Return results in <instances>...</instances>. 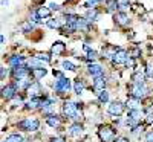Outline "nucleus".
I'll return each mask as SVG.
<instances>
[{
  "mask_svg": "<svg viewBox=\"0 0 153 142\" xmlns=\"http://www.w3.org/2000/svg\"><path fill=\"white\" fill-rule=\"evenodd\" d=\"M63 115L68 116V118H72L75 121L81 119V113H78V106L75 104V102H65V106H63Z\"/></svg>",
  "mask_w": 153,
  "mask_h": 142,
  "instance_id": "nucleus-1",
  "label": "nucleus"
},
{
  "mask_svg": "<svg viewBox=\"0 0 153 142\" xmlns=\"http://www.w3.org/2000/svg\"><path fill=\"white\" fill-rule=\"evenodd\" d=\"M19 127L23 128V130H26V132H35V130H38V127H40V122L35 118H26L19 124Z\"/></svg>",
  "mask_w": 153,
  "mask_h": 142,
  "instance_id": "nucleus-2",
  "label": "nucleus"
},
{
  "mask_svg": "<svg viewBox=\"0 0 153 142\" xmlns=\"http://www.w3.org/2000/svg\"><path fill=\"white\" fill-rule=\"evenodd\" d=\"M54 89L58 93H68L71 90V80L65 78V76H60V78L57 80V83L54 84Z\"/></svg>",
  "mask_w": 153,
  "mask_h": 142,
  "instance_id": "nucleus-3",
  "label": "nucleus"
},
{
  "mask_svg": "<svg viewBox=\"0 0 153 142\" xmlns=\"http://www.w3.org/2000/svg\"><path fill=\"white\" fill-rule=\"evenodd\" d=\"M143 118V112L141 110H130L129 115H127V125H130V127H138V122L141 121Z\"/></svg>",
  "mask_w": 153,
  "mask_h": 142,
  "instance_id": "nucleus-4",
  "label": "nucleus"
},
{
  "mask_svg": "<svg viewBox=\"0 0 153 142\" xmlns=\"http://www.w3.org/2000/svg\"><path fill=\"white\" fill-rule=\"evenodd\" d=\"M132 96L136 99H143L147 96V89L144 84H133L132 86Z\"/></svg>",
  "mask_w": 153,
  "mask_h": 142,
  "instance_id": "nucleus-5",
  "label": "nucleus"
},
{
  "mask_svg": "<svg viewBox=\"0 0 153 142\" xmlns=\"http://www.w3.org/2000/svg\"><path fill=\"white\" fill-rule=\"evenodd\" d=\"M17 95V87L16 84H8L6 87L2 89V98L3 99H14Z\"/></svg>",
  "mask_w": 153,
  "mask_h": 142,
  "instance_id": "nucleus-6",
  "label": "nucleus"
},
{
  "mask_svg": "<svg viewBox=\"0 0 153 142\" xmlns=\"http://www.w3.org/2000/svg\"><path fill=\"white\" fill-rule=\"evenodd\" d=\"M28 67H25V66H17L12 69V76H14L16 80H20V78H28Z\"/></svg>",
  "mask_w": 153,
  "mask_h": 142,
  "instance_id": "nucleus-7",
  "label": "nucleus"
},
{
  "mask_svg": "<svg viewBox=\"0 0 153 142\" xmlns=\"http://www.w3.org/2000/svg\"><path fill=\"white\" fill-rule=\"evenodd\" d=\"M127 58H129V57H127V52H126L124 49H120L118 52L113 55L112 63H113V64H123V63H126V61H127Z\"/></svg>",
  "mask_w": 153,
  "mask_h": 142,
  "instance_id": "nucleus-8",
  "label": "nucleus"
},
{
  "mask_svg": "<svg viewBox=\"0 0 153 142\" xmlns=\"http://www.w3.org/2000/svg\"><path fill=\"white\" fill-rule=\"evenodd\" d=\"M124 112V106L121 104V102H112V104L109 106V113L113 115V116H120L121 113Z\"/></svg>",
  "mask_w": 153,
  "mask_h": 142,
  "instance_id": "nucleus-9",
  "label": "nucleus"
},
{
  "mask_svg": "<svg viewBox=\"0 0 153 142\" xmlns=\"http://www.w3.org/2000/svg\"><path fill=\"white\" fill-rule=\"evenodd\" d=\"M28 93L31 95V98H38V95L42 93V86L40 83H32L29 87H28Z\"/></svg>",
  "mask_w": 153,
  "mask_h": 142,
  "instance_id": "nucleus-10",
  "label": "nucleus"
},
{
  "mask_svg": "<svg viewBox=\"0 0 153 142\" xmlns=\"http://www.w3.org/2000/svg\"><path fill=\"white\" fill-rule=\"evenodd\" d=\"M100 138L103 139L104 142L110 141V139L113 138V130H112L110 127H101V128H100Z\"/></svg>",
  "mask_w": 153,
  "mask_h": 142,
  "instance_id": "nucleus-11",
  "label": "nucleus"
},
{
  "mask_svg": "<svg viewBox=\"0 0 153 142\" xmlns=\"http://www.w3.org/2000/svg\"><path fill=\"white\" fill-rule=\"evenodd\" d=\"M89 73H91L92 76H103V67L100 66V64H97V63H91L89 64Z\"/></svg>",
  "mask_w": 153,
  "mask_h": 142,
  "instance_id": "nucleus-12",
  "label": "nucleus"
},
{
  "mask_svg": "<svg viewBox=\"0 0 153 142\" xmlns=\"http://www.w3.org/2000/svg\"><path fill=\"white\" fill-rule=\"evenodd\" d=\"M104 86H106V78L103 76H97L95 81H94V90L97 93H101L104 90Z\"/></svg>",
  "mask_w": 153,
  "mask_h": 142,
  "instance_id": "nucleus-13",
  "label": "nucleus"
},
{
  "mask_svg": "<svg viewBox=\"0 0 153 142\" xmlns=\"http://www.w3.org/2000/svg\"><path fill=\"white\" fill-rule=\"evenodd\" d=\"M65 49H66L65 43L57 41V43H54V44H52V47H51V52H52V54H55V55H60L61 52H65Z\"/></svg>",
  "mask_w": 153,
  "mask_h": 142,
  "instance_id": "nucleus-14",
  "label": "nucleus"
},
{
  "mask_svg": "<svg viewBox=\"0 0 153 142\" xmlns=\"http://www.w3.org/2000/svg\"><path fill=\"white\" fill-rule=\"evenodd\" d=\"M23 63H25V58L22 55H14V57L9 58V66H12V67L23 66Z\"/></svg>",
  "mask_w": 153,
  "mask_h": 142,
  "instance_id": "nucleus-15",
  "label": "nucleus"
},
{
  "mask_svg": "<svg viewBox=\"0 0 153 142\" xmlns=\"http://www.w3.org/2000/svg\"><path fill=\"white\" fill-rule=\"evenodd\" d=\"M126 106L129 107L130 110H141V106H139V99H136V98H130V99H127V102H126Z\"/></svg>",
  "mask_w": 153,
  "mask_h": 142,
  "instance_id": "nucleus-16",
  "label": "nucleus"
},
{
  "mask_svg": "<svg viewBox=\"0 0 153 142\" xmlns=\"http://www.w3.org/2000/svg\"><path fill=\"white\" fill-rule=\"evenodd\" d=\"M31 84H32V83L29 81V78H20V80H17L16 87H17L19 90H22V89H26V90H28V87H29Z\"/></svg>",
  "mask_w": 153,
  "mask_h": 142,
  "instance_id": "nucleus-17",
  "label": "nucleus"
},
{
  "mask_svg": "<svg viewBox=\"0 0 153 142\" xmlns=\"http://www.w3.org/2000/svg\"><path fill=\"white\" fill-rule=\"evenodd\" d=\"M69 133H71L72 136H80V135L83 133V125H81V124H78V122L74 124V125L69 128Z\"/></svg>",
  "mask_w": 153,
  "mask_h": 142,
  "instance_id": "nucleus-18",
  "label": "nucleus"
},
{
  "mask_svg": "<svg viewBox=\"0 0 153 142\" xmlns=\"http://www.w3.org/2000/svg\"><path fill=\"white\" fill-rule=\"evenodd\" d=\"M115 20H117V23H120V24H127L129 23V16L121 11V12H118V14L115 16Z\"/></svg>",
  "mask_w": 153,
  "mask_h": 142,
  "instance_id": "nucleus-19",
  "label": "nucleus"
},
{
  "mask_svg": "<svg viewBox=\"0 0 153 142\" xmlns=\"http://www.w3.org/2000/svg\"><path fill=\"white\" fill-rule=\"evenodd\" d=\"M118 50H117V47H113V46H107V47H103V55L106 57V58H113V55L117 54Z\"/></svg>",
  "mask_w": 153,
  "mask_h": 142,
  "instance_id": "nucleus-20",
  "label": "nucleus"
},
{
  "mask_svg": "<svg viewBox=\"0 0 153 142\" xmlns=\"http://www.w3.org/2000/svg\"><path fill=\"white\" fill-rule=\"evenodd\" d=\"M48 70L45 67H38V69H32V75H34V78L35 80H42L43 76H46Z\"/></svg>",
  "mask_w": 153,
  "mask_h": 142,
  "instance_id": "nucleus-21",
  "label": "nucleus"
},
{
  "mask_svg": "<svg viewBox=\"0 0 153 142\" xmlns=\"http://www.w3.org/2000/svg\"><path fill=\"white\" fill-rule=\"evenodd\" d=\"M46 122L51 125V127H58L60 125V118L57 115H49L46 118Z\"/></svg>",
  "mask_w": 153,
  "mask_h": 142,
  "instance_id": "nucleus-22",
  "label": "nucleus"
},
{
  "mask_svg": "<svg viewBox=\"0 0 153 142\" xmlns=\"http://www.w3.org/2000/svg\"><path fill=\"white\" fill-rule=\"evenodd\" d=\"M42 102H43V99H40V98H31L28 102V107L29 109H38V107L42 109Z\"/></svg>",
  "mask_w": 153,
  "mask_h": 142,
  "instance_id": "nucleus-23",
  "label": "nucleus"
},
{
  "mask_svg": "<svg viewBox=\"0 0 153 142\" xmlns=\"http://www.w3.org/2000/svg\"><path fill=\"white\" fill-rule=\"evenodd\" d=\"M87 21H95L97 18H98V11L97 9H89L87 12H86V17H84Z\"/></svg>",
  "mask_w": 153,
  "mask_h": 142,
  "instance_id": "nucleus-24",
  "label": "nucleus"
},
{
  "mask_svg": "<svg viewBox=\"0 0 153 142\" xmlns=\"http://www.w3.org/2000/svg\"><path fill=\"white\" fill-rule=\"evenodd\" d=\"M74 90H75V93H76V95H81V93H83V90H84V83H83L80 78L75 81V84H74Z\"/></svg>",
  "mask_w": 153,
  "mask_h": 142,
  "instance_id": "nucleus-25",
  "label": "nucleus"
},
{
  "mask_svg": "<svg viewBox=\"0 0 153 142\" xmlns=\"http://www.w3.org/2000/svg\"><path fill=\"white\" fill-rule=\"evenodd\" d=\"M132 80H133L135 84H144V75L139 73V72H136V73L132 76Z\"/></svg>",
  "mask_w": 153,
  "mask_h": 142,
  "instance_id": "nucleus-26",
  "label": "nucleus"
},
{
  "mask_svg": "<svg viewBox=\"0 0 153 142\" xmlns=\"http://www.w3.org/2000/svg\"><path fill=\"white\" fill-rule=\"evenodd\" d=\"M49 14H51V9H48V8H40L37 11V16L40 18H46V17H49Z\"/></svg>",
  "mask_w": 153,
  "mask_h": 142,
  "instance_id": "nucleus-27",
  "label": "nucleus"
},
{
  "mask_svg": "<svg viewBox=\"0 0 153 142\" xmlns=\"http://www.w3.org/2000/svg\"><path fill=\"white\" fill-rule=\"evenodd\" d=\"M61 66H63V69H66V70H76V66H75L72 61H68V60L63 61Z\"/></svg>",
  "mask_w": 153,
  "mask_h": 142,
  "instance_id": "nucleus-28",
  "label": "nucleus"
},
{
  "mask_svg": "<svg viewBox=\"0 0 153 142\" xmlns=\"http://www.w3.org/2000/svg\"><path fill=\"white\" fill-rule=\"evenodd\" d=\"M48 28H51V29H57V28H60V20L58 18H52V20H48Z\"/></svg>",
  "mask_w": 153,
  "mask_h": 142,
  "instance_id": "nucleus-29",
  "label": "nucleus"
},
{
  "mask_svg": "<svg viewBox=\"0 0 153 142\" xmlns=\"http://www.w3.org/2000/svg\"><path fill=\"white\" fill-rule=\"evenodd\" d=\"M117 3H118V9H121V11L129 9V6H130L129 0H117Z\"/></svg>",
  "mask_w": 153,
  "mask_h": 142,
  "instance_id": "nucleus-30",
  "label": "nucleus"
},
{
  "mask_svg": "<svg viewBox=\"0 0 153 142\" xmlns=\"http://www.w3.org/2000/svg\"><path fill=\"white\" fill-rule=\"evenodd\" d=\"M22 31L23 32H31L32 29H34V24L31 23V21H25V23H22Z\"/></svg>",
  "mask_w": 153,
  "mask_h": 142,
  "instance_id": "nucleus-31",
  "label": "nucleus"
},
{
  "mask_svg": "<svg viewBox=\"0 0 153 142\" xmlns=\"http://www.w3.org/2000/svg\"><path fill=\"white\" fill-rule=\"evenodd\" d=\"M29 67L38 69V67H43V64H42V61L38 60V58H32V60L29 61Z\"/></svg>",
  "mask_w": 153,
  "mask_h": 142,
  "instance_id": "nucleus-32",
  "label": "nucleus"
},
{
  "mask_svg": "<svg viewBox=\"0 0 153 142\" xmlns=\"http://www.w3.org/2000/svg\"><path fill=\"white\" fill-rule=\"evenodd\" d=\"M76 26H78V29H87V20H86V18H83V17H78Z\"/></svg>",
  "mask_w": 153,
  "mask_h": 142,
  "instance_id": "nucleus-33",
  "label": "nucleus"
},
{
  "mask_svg": "<svg viewBox=\"0 0 153 142\" xmlns=\"http://www.w3.org/2000/svg\"><path fill=\"white\" fill-rule=\"evenodd\" d=\"M117 8H118L117 0H109V2H107V11H109V12H113Z\"/></svg>",
  "mask_w": 153,
  "mask_h": 142,
  "instance_id": "nucleus-34",
  "label": "nucleus"
},
{
  "mask_svg": "<svg viewBox=\"0 0 153 142\" xmlns=\"http://www.w3.org/2000/svg\"><path fill=\"white\" fill-rule=\"evenodd\" d=\"M98 98H100V102H107L109 101V92L107 90H103L101 93H98Z\"/></svg>",
  "mask_w": 153,
  "mask_h": 142,
  "instance_id": "nucleus-35",
  "label": "nucleus"
},
{
  "mask_svg": "<svg viewBox=\"0 0 153 142\" xmlns=\"http://www.w3.org/2000/svg\"><path fill=\"white\" fill-rule=\"evenodd\" d=\"M6 141H8V142H22V136L17 135V133H14V135H9V136L6 138Z\"/></svg>",
  "mask_w": 153,
  "mask_h": 142,
  "instance_id": "nucleus-36",
  "label": "nucleus"
},
{
  "mask_svg": "<svg viewBox=\"0 0 153 142\" xmlns=\"http://www.w3.org/2000/svg\"><path fill=\"white\" fill-rule=\"evenodd\" d=\"M35 58H38L40 61H45V63H49V61H51V57H49L48 54H37Z\"/></svg>",
  "mask_w": 153,
  "mask_h": 142,
  "instance_id": "nucleus-37",
  "label": "nucleus"
},
{
  "mask_svg": "<svg viewBox=\"0 0 153 142\" xmlns=\"http://www.w3.org/2000/svg\"><path fill=\"white\" fill-rule=\"evenodd\" d=\"M95 58H97V52H95V50H91V52H87V60L94 61Z\"/></svg>",
  "mask_w": 153,
  "mask_h": 142,
  "instance_id": "nucleus-38",
  "label": "nucleus"
},
{
  "mask_svg": "<svg viewBox=\"0 0 153 142\" xmlns=\"http://www.w3.org/2000/svg\"><path fill=\"white\" fill-rule=\"evenodd\" d=\"M147 76L149 78H153V66L152 64H147Z\"/></svg>",
  "mask_w": 153,
  "mask_h": 142,
  "instance_id": "nucleus-39",
  "label": "nucleus"
},
{
  "mask_svg": "<svg viewBox=\"0 0 153 142\" xmlns=\"http://www.w3.org/2000/svg\"><path fill=\"white\" fill-rule=\"evenodd\" d=\"M98 2H101V0H89V2L86 3V8H91V6H94V5H97Z\"/></svg>",
  "mask_w": 153,
  "mask_h": 142,
  "instance_id": "nucleus-40",
  "label": "nucleus"
},
{
  "mask_svg": "<svg viewBox=\"0 0 153 142\" xmlns=\"http://www.w3.org/2000/svg\"><path fill=\"white\" fill-rule=\"evenodd\" d=\"M126 64H127V66H130V67H133V66H135V61L132 60V57H130V55H129V58H127Z\"/></svg>",
  "mask_w": 153,
  "mask_h": 142,
  "instance_id": "nucleus-41",
  "label": "nucleus"
},
{
  "mask_svg": "<svg viewBox=\"0 0 153 142\" xmlns=\"http://www.w3.org/2000/svg\"><path fill=\"white\" fill-rule=\"evenodd\" d=\"M146 141H147V142H153V132H150V133L146 136Z\"/></svg>",
  "mask_w": 153,
  "mask_h": 142,
  "instance_id": "nucleus-42",
  "label": "nucleus"
},
{
  "mask_svg": "<svg viewBox=\"0 0 153 142\" xmlns=\"http://www.w3.org/2000/svg\"><path fill=\"white\" fill-rule=\"evenodd\" d=\"M49 8L52 9V11H58V9H60V6H58V5H55V3H52V5H49Z\"/></svg>",
  "mask_w": 153,
  "mask_h": 142,
  "instance_id": "nucleus-43",
  "label": "nucleus"
},
{
  "mask_svg": "<svg viewBox=\"0 0 153 142\" xmlns=\"http://www.w3.org/2000/svg\"><path fill=\"white\" fill-rule=\"evenodd\" d=\"M115 142H129L126 138H118V139H115Z\"/></svg>",
  "mask_w": 153,
  "mask_h": 142,
  "instance_id": "nucleus-44",
  "label": "nucleus"
},
{
  "mask_svg": "<svg viewBox=\"0 0 153 142\" xmlns=\"http://www.w3.org/2000/svg\"><path fill=\"white\" fill-rule=\"evenodd\" d=\"M0 75H2V78H5V75H6V69L2 67V70H0Z\"/></svg>",
  "mask_w": 153,
  "mask_h": 142,
  "instance_id": "nucleus-45",
  "label": "nucleus"
},
{
  "mask_svg": "<svg viewBox=\"0 0 153 142\" xmlns=\"http://www.w3.org/2000/svg\"><path fill=\"white\" fill-rule=\"evenodd\" d=\"M52 142H65L61 138H55V139H52Z\"/></svg>",
  "mask_w": 153,
  "mask_h": 142,
  "instance_id": "nucleus-46",
  "label": "nucleus"
},
{
  "mask_svg": "<svg viewBox=\"0 0 153 142\" xmlns=\"http://www.w3.org/2000/svg\"><path fill=\"white\" fill-rule=\"evenodd\" d=\"M3 142H8V141H3Z\"/></svg>",
  "mask_w": 153,
  "mask_h": 142,
  "instance_id": "nucleus-47",
  "label": "nucleus"
}]
</instances>
